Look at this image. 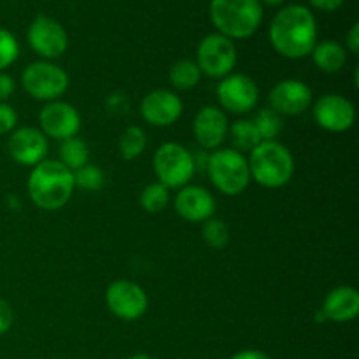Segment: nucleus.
Returning a JSON list of instances; mask_svg holds the SVG:
<instances>
[{
    "mask_svg": "<svg viewBox=\"0 0 359 359\" xmlns=\"http://www.w3.org/2000/svg\"><path fill=\"white\" fill-rule=\"evenodd\" d=\"M269 37L273 49L284 58H305L318 44L314 14L304 6L284 7L270 23Z\"/></svg>",
    "mask_w": 359,
    "mask_h": 359,
    "instance_id": "obj_1",
    "label": "nucleus"
},
{
    "mask_svg": "<svg viewBox=\"0 0 359 359\" xmlns=\"http://www.w3.org/2000/svg\"><path fill=\"white\" fill-rule=\"evenodd\" d=\"M32 202L42 210H60L72 198L74 172L60 160H44L32 168L27 182Z\"/></svg>",
    "mask_w": 359,
    "mask_h": 359,
    "instance_id": "obj_2",
    "label": "nucleus"
},
{
    "mask_svg": "<svg viewBox=\"0 0 359 359\" xmlns=\"http://www.w3.org/2000/svg\"><path fill=\"white\" fill-rule=\"evenodd\" d=\"M249 172L263 188L277 189L290 184L294 174V158L284 144L263 140L249 153Z\"/></svg>",
    "mask_w": 359,
    "mask_h": 359,
    "instance_id": "obj_3",
    "label": "nucleus"
},
{
    "mask_svg": "<svg viewBox=\"0 0 359 359\" xmlns=\"http://www.w3.org/2000/svg\"><path fill=\"white\" fill-rule=\"evenodd\" d=\"M210 20L224 37L248 39L262 25V4L259 0H210Z\"/></svg>",
    "mask_w": 359,
    "mask_h": 359,
    "instance_id": "obj_4",
    "label": "nucleus"
},
{
    "mask_svg": "<svg viewBox=\"0 0 359 359\" xmlns=\"http://www.w3.org/2000/svg\"><path fill=\"white\" fill-rule=\"evenodd\" d=\"M205 170L210 182L223 195H241L251 184L248 158L235 149H216L207 158Z\"/></svg>",
    "mask_w": 359,
    "mask_h": 359,
    "instance_id": "obj_5",
    "label": "nucleus"
},
{
    "mask_svg": "<svg viewBox=\"0 0 359 359\" xmlns=\"http://www.w3.org/2000/svg\"><path fill=\"white\" fill-rule=\"evenodd\" d=\"M153 167L160 184L168 189H181L195 175L196 161L191 151L182 144L165 142L154 153Z\"/></svg>",
    "mask_w": 359,
    "mask_h": 359,
    "instance_id": "obj_6",
    "label": "nucleus"
},
{
    "mask_svg": "<svg viewBox=\"0 0 359 359\" xmlns=\"http://www.w3.org/2000/svg\"><path fill=\"white\" fill-rule=\"evenodd\" d=\"M23 90L34 100L55 102L69 90V76L51 62H34L21 74Z\"/></svg>",
    "mask_w": 359,
    "mask_h": 359,
    "instance_id": "obj_7",
    "label": "nucleus"
},
{
    "mask_svg": "<svg viewBox=\"0 0 359 359\" xmlns=\"http://www.w3.org/2000/svg\"><path fill=\"white\" fill-rule=\"evenodd\" d=\"M196 65L209 77L230 76L237 65V48L233 41L221 34H210L198 44L196 49Z\"/></svg>",
    "mask_w": 359,
    "mask_h": 359,
    "instance_id": "obj_8",
    "label": "nucleus"
},
{
    "mask_svg": "<svg viewBox=\"0 0 359 359\" xmlns=\"http://www.w3.org/2000/svg\"><path fill=\"white\" fill-rule=\"evenodd\" d=\"M105 304L116 318L123 321H135L147 312L149 298L137 283L118 279L109 284L105 291Z\"/></svg>",
    "mask_w": 359,
    "mask_h": 359,
    "instance_id": "obj_9",
    "label": "nucleus"
},
{
    "mask_svg": "<svg viewBox=\"0 0 359 359\" xmlns=\"http://www.w3.org/2000/svg\"><path fill=\"white\" fill-rule=\"evenodd\" d=\"M217 100L224 111L231 114H248L258 105L259 90L255 79L245 74H233L223 77L217 86Z\"/></svg>",
    "mask_w": 359,
    "mask_h": 359,
    "instance_id": "obj_10",
    "label": "nucleus"
},
{
    "mask_svg": "<svg viewBox=\"0 0 359 359\" xmlns=\"http://www.w3.org/2000/svg\"><path fill=\"white\" fill-rule=\"evenodd\" d=\"M28 42L42 58L56 60L65 55L69 48V35L58 21L41 14L32 21L28 28Z\"/></svg>",
    "mask_w": 359,
    "mask_h": 359,
    "instance_id": "obj_11",
    "label": "nucleus"
},
{
    "mask_svg": "<svg viewBox=\"0 0 359 359\" xmlns=\"http://www.w3.org/2000/svg\"><path fill=\"white\" fill-rule=\"evenodd\" d=\"M312 111L316 123L326 132H347L356 121V109L353 102L339 93H326L319 97Z\"/></svg>",
    "mask_w": 359,
    "mask_h": 359,
    "instance_id": "obj_12",
    "label": "nucleus"
},
{
    "mask_svg": "<svg viewBox=\"0 0 359 359\" xmlns=\"http://www.w3.org/2000/svg\"><path fill=\"white\" fill-rule=\"evenodd\" d=\"M41 132L56 140H67L77 135L81 128V116L74 105L67 102H48L39 114Z\"/></svg>",
    "mask_w": 359,
    "mask_h": 359,
    "instance_id": "obj_13",
    "label": "nucleus"
},
{
    "mask_svg": "<svg viewBox=\"0 0 359 359\" xmlns=\"http://www.w3.org/2000/svg\"><path fill=\"white\" fill-rule=\"evenodd\" d=\"M48 149V137L34 126H21V128L13 130L7 142L9 156L25 167H35L44 161Z\"/></svg>",
    "mask_w": 359,
    "mask_h": 359,
    "instance_id": "obj_14",
    "label": "nucleus"
},
{
    "mask_svg": "<svg viewBox=\"0 0 359 359\" xmlns=\"http://www.w3.org/2000/svg\"><path fill=\"white\" fill-rule=\"evenodd\" d=\"M269 104L280 116H298L312 104V90L300 79H283L270 90Z\"/></svg>",
    "mask_w": 359,
    "mask_h": 359,
    "instance_id": "obj_15",
    "label": "nucleus"
},
{
    "mask_svg": "<svg viewBox=\"0 0 359 359\" xmlns=\"http://www.w3.org/2000/svg\"><path fill=\"white\" fill-rule=\"evenodd\" d=\"M140 114L153 126H170L181 118L182 100L170 90H153L140 102Z\"/></svg>",
    "mask_w": 359,
    "mask_h": 359,
    "instance_id": "obj_16",
    "label": "nucleus"
},
{
    "mask_svg": "<svg viewBox=\"0 0 359 359\" xmlns=\"http://www.w3.org/2000/svg\"><path fill=\"white\" fill-rule=\"evenodd\" d=\"M228 130L230 123L223 109L207 105L196 112L193 121V135L203 149H219L221 144L226 140Z\"/></svg>",
    "mask_w": 359,
    "mask_h": 359,
    "instance_id": "obj_17",
    "label": "nucleus"
},
{
    "mask_svg": "<svg viewBox=\"0 0 359 359\" xmlns=\"http://www.w3.org/2000/svg\"><path fill=\"white\" fill-rule=\"evenodd\" d=\"M174 207L179 216L189 223H205L216 212V200L212 193L202 186L188 184L179 189L174 200Z\"/></svg>",
    "mask_w": 359,
    "mask_h": 359,
    "instance_id": "obj_18",
    "label": "nucleus"
},
{
    "mask_svg": "<svg viewBox=\"0 0 359 359\" xmlns=\"http://www.w3.org/2000/svg\"><path fill=\"white\" fill-rule=\"evenodd\" d=\"M359 314V293L356 287L339 286L326 294L321 318L333 323H351Z\"/></svg>",
    "mask_w": 359,
    "mask_h": 359,
    "instance_id": "obj_19",
    "label": "nucleus"
},
{
    "mask_svg": "<svg viewBox=\"0 0 359 359\" xmlns=\"http://www.w3.org/2000/svg\"><path fill=\"white\" fill-rule=\"evenodd\" d=\"M312 60L326 74H337L346 67L347 51L342 44L335 41H323L312 49Z\"/></svg>",
    "mask_w": 359,
    "mask_h": 359,
    "instance_id": "obj_20",
    "label": "nucleus"
},
{
    "mask_svg": "<svg viewBox=\"0 0 359 359\" xmlns=\"http://www.w3.org/2000/svg\"><path fill=\"white\" fill-rule=\"evenodd\" d=\"M228 135L231 137L235 151H238L242 154L251 153L259 142H263L255 123L249 121V119H238V121H235L230 126V130H228Z\"/></svg>",
    "mask_w": 359,
    "mask_h": 359,
    "instance_id": "obj_21",
    "label": "nucleus"
},
{
    "mask_svg": "<svg viewBox=\"0 0 359 359\" xmlns=\"http://www.w3.org/2000/svg\"><path fill=\"white\" fill-rule=\"evenodd\" d=\"M60 161L72 172L79 170L81 167L90 163V147L79 137L62 140V146H60Z\"/></svg>",
    "mask_w": 359,
    "mask_h": 359,
    "instance_id": "obj_22",
    "label": "nucleus"
},
{
    "mask_svg": "<svg viewBox=\"0 0 359 359\" xmlns=\"http://www.w3.org/2000/svg\"><path fill=\"white\" fill-rule=\"evenodd\" d=\"M168 79H170L172 86L175 90H191L202 79V70L198 69L196 62H191V60H181V62L174 63L168 72Z\"/></svg>",
    "mask_w": 359,
    "mask_h": 359,
    "instance_id": "obj_23",
    "label": "nucleus"
},
{
    "mask_svg": "<svg viewBox=\"0 0 359 359\" xmlns=\"http://www.w3.org/2000/svg\"><path fill=\"white\" fill-rule=\"evenodd\" d=\"M147 137L140 126H128L119 139V153L125 160H135L146 151Z\"/></svg>",
    "mask_w": 359,
    "mask_h": 359,
    "instance_id": "obj_24",
    "label": "nucleus"
},
{
    "mask_svg": "<svg viewBox=\"0 0 359 359\" xmlns=\"http://www.w3.org/2000/svg\"><path fill=\"white\" fill-rule=\"evenodd\" d=\"M168 202H170V189L165 188L160 182H151L140 193V205L149 214H158L165 210Z\"/></svg>",
    "mask_w": 359,
    "mask_h": 359,
    "instance_id": "obj_25",
    "label": "nucleus"
},
{
    "mask_svg": "<svg viewBox=\"0 0 359 359\" xmlns=\"http://www.w3.org/2000/svg\"><path fill=\"white\" fill-rule=\"evenodd\" d=\"M252 123H255L262 140H276L277 137H279V133L283 132L284 126L283 116L277 114V112L272 111L270 107L262 109V111L255 116Z\"/></svg>",
    "mask_w": 359,
    "mask_h": 359,
    "instance_id": "obj_26",
    "label": "nucleus"
},
{
    "mask_svg": "<svg viewBox=\"0 0 359 359\" xmlns=\"http://www.w3.org/2000/svg\"><path fill=\"white\" fill-rule=\"evenodd\" d=\"M202 237L205 244L212 249L226 248L230 242V228L221 219H207L202 226Z\"/></svg>",
    "mask_w": 359,
    "mask_h": 359,
    "instance_id": "obj_27",
    "label": "nucleus"
},
{
    "mask_svg": "<svg viewBox=\"0 0 359 359\" xmlns=\"http://www.w3.org/2000/svg\"><path fill=\"white\" fill-rule=\"evenodd\" d=\"M74 182H76V188H83L86 191H98V189L104 188L105 175L97 165L88 163L74 172Z\"/></svg>",
    "mask_w": 359,
    "mask_h": 359,
    "instance_id": "obj_28",
    "label": "nucleus"
},
{
    "mask_svg": "<svg viewBox=\"0 0 359 359\" xmlns=\"http://www.w3.org/2000/svg\"><path fill=\"white\" fill-rule=\"evenodd\" d=\"M20 56V44L9 30L0 27V72L13 65Z\"/></svg>",
    "mask_w": 359,
    "mask_h": 359,
    "instance_id": "obj_29",
    "label": "nucleus"
},
{
    "mask_svg": "<svg viewBox=\"0 0 359 359\" xmlns=\"http://www.w3.org/2000/svg\"><path fill=\"white\" fill-rule=\"evenodd\" d=\"M18 125V114L9 104L0 102V135L13 132Z\"/></svg>",
    "mask_w": 359,
    "mask_h": 359,
    "instance_id": "obj_30",
    "label": "nucleus"
},
{
    "mask_svg": "<svg viewBox=\"0 0 359 359\" xmlns=\"http://www.w3.org/2000/svg\"><path fill=\"white\" fill-rule=\"evenodd\" d=\"M14 323L13 307L6 300H0V335L7 333Z\"/></svg>",
    "mask_w": 359,
    "mask_h": 359,
    "instance_id": "obj_31",
    "label": "nucleus"
},
{
    "mask_svg": "<svg viewBox=\"0 0 359 359\" xmlns=\"http://www.w3.org/2000/svg\"><path fill=\"white\" fill-rule=\"evenodd\" d=\"M16 90V83L6 72H0V102H7Z\"/></svg>",
    "mask_w": 359,
    "mask_h": 359,
    "instance_id": "obj_32",
    "label": "nucleus"
},
{
    "mask_svg": "<svg viewBox=\"0 0 359 359\" xmlns=\"http://www.w3.org/2000/svg\"><path fill=\"white\" fill-rule=\"evenodd\" d=\"M346 44H347V48H349L351 53L358 55L359 53V25L358 23H354L353 28L349 30V34H347Z\"/></svg>",
    "mask_w": 359,
    "mask_h": 359,
    "instance_id": "obj_33",
    "label": "nucleus"
},
{
    "mask_svg": "<svg viewBox=\"0 0 359 359\" xmlns=\"http://www.w3.org/2000/svg\"><path fill=\"white\" fill-rule=\"evenodd\" d=\"M344 2H346V0H311L312 6L318 7V9L321 11H337L342 7Z\"/></svg>",
    "mask_w": 359,
    "mask_h": 359,
    "instance_id": "obj_34",
    "label": "nucleus"
},
{
    "mask_svg": "<svg viewBox=\"0 0 359 359\" xmlns=\"http://www.w3.org/2000/svg\"><path fill=\"white\" fill-rule=\"evenodd\" d=\"M230 359H270V356H266V354L262 353V351L245 349V351H241V353L233 354Z\"/></svg>",
    "mask_w": 359,
    "mask_h": 359,
    "instance_id": "obj_35",
    "label": "nucleus"
},
{
    "mask_svg": "<svg viewBox=\"0 0 359 359\" xmlns=\"http://www.w3.org/2000/svg\"><path fill=\"white\" fill-rule=\"evenodd\" d=\"M263 2H266L269 6H280V4L286 2V0H263Z\"/></svg>",
    "mask_w": 359,
    "mask_h": 359,
    "instance_id": "obj_36",
    "label": "nucleus"
},
{
    "mask_svg": "<svg viewBox=\"0 0 359 359\" xmlns=\"http://www.w3.org/2000/svg\"><path fill=\"white\" fill-rule=\"evenodd\" d=\"M128 359H153V358L147 356V354H133V356H130Z\"/></svg>",
    "mask_w": 359,
    "mask_h": 359,
    "instance_id": "obj_37",
    "label": "nucleus"
}]
</instances>
